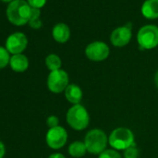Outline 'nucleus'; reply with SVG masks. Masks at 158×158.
I'll list each match as a JSON object with an SVG mask.
<instances>
[{
	"mask_svg": "<svg viewBox=\"0 0 158 158\" xmlns=\"http://www.w3.org/2000/svg\"><path fill=\"white\" fill-rule=\"evenodd\" d=\"M139 47L143 49H152L158 46V27L152 24L142 26L137 35Z\"/></svg>",
	"mask_w": 158,
	"mask_h": 158,
	"instance_id": "nucleus-5",
	"label": "nucleus"
},
{
	"mask_svg": "<svg viewBox=\"0 0 158 158\" xmlns=\"http://www.w3.org/2000/svg\"><path fill=\"white\" fill-rule=\"evenodd\" d=\"M89 114L87 109L81 104L73 105L66 114L67 124L74 130L80 131L88 127L89 124Z\"/></svg>",
	"mask_w": 158,
	"mask_h": 158,
	"instance_id": "nucleus-2",
	"label": "nucleus"
},
{
	"mask_svg": "<svg viewBox=\"0 0 158 158\" xmlns=\"http://www.w3.org/2000/svg\"><path fill=\"white\" fill-rule=\"evenodd\" d=\"M141 14L144 18L154 20L158 18V0H145L141 6Z\"/></svg>",
	"mask_w": 158,
	"mask_h": 158,
	"instance_id": "nucleus-13",
	"label": "nucleus"
},
{
	"mask_svg": "<svg viewBox=\"0 0 158 158\" xmlns=\"http://www.w3.org/2000/svg\"><path fill=\"white\" fill-rule=\"evenodd\" d=\"M71 35L70 28L65 23H57L52 29V36L54 40L58 43L63 44L66 43Z\"/></svg>",
	"mask_w": 158,
	"mask_h": 158,
	"instance_id": "nucleus-11",
	"label": "nucleus"
},
{
	"mask_svg": "<svg viewBox=\"0 0 158 158\" xmlns=\"http://www.w3.org/2000/svg\"><path fill=\"white\" fill-rule=\"evenodd\" d=\"M31 6L24 0H14L7 8V17L14 25H24L30 21Z\"/></svg>",
	"mask_w": 158,
	"mask_h": 158,
	"instance_id": "nucleus-1",
	"label": "nucleus"
},
{
	"mask_svg": "<svg viewBox=\"0 0 158 158\" xmlns=\"http://www.w3.org/2000/svg\"><path fill=\"white\" fill-rule=\"evenodd\" d=\"M27 45L28 39L26 35L21 32L11 34L6 41L7 50L13 55L22 54V52L24 51L25 48H27Z\"/></svg>",
	"mask_w": 158,
	"mask_h": 158,
	"instance_id": "nucleus-9",
	"label": "nucleus"
},
{
	"mask_svg": "<svg viewBox=\"0 0 158 158\" xmlns=\"http://www.w3.org/2000/svg\"><path fill=\"white\" fill-rule=\"evenodd\" d=\"M28 23H29L30 27H32V28H34V29H39V28H41V27H42V24H43V23H42V22H41L39 19L30 21Z\"/></svg>",
	"mask_w": 158,
	"mask_h": 158,
	"instance_id": "nucleus-23",
	"label": "nucleus"
},
{
	"mask_svg": "<svg viewBox=\"0 0 158 158\" xmlns=\"http://www.w3.org/2000/svg\"><path fill=\"white\" fill-rule=\"evenodd\" d=\"M154 83H155L156 87L158 88V71L156 72V73L154 75Z\"/></svg>",
	"mask_w": 158,
	"mask_h": 158,
	"instance_id": "nucleus-26",
	"label": "nucleus"
},
{
	"mask_svg": "<svg viewBox=\"0 0 158 158\" xmlns=\"http://www.w3.org/2000/svg\"><path fill=\"white\" fill-rule=\"evenodd\" d=\"M46 65L50 72L60 70L61 67V60L56 54H49L46 58Z\"/></svg>",
	"mask_w": 158,
	"mask_h": 158,
	"instance_id": "nucleus-16",
	"label": "nucleus"
},
{
	"mask_svg": "<svg viewBox=\"0 0 158 158\" xmlns=\"http://www.w3.org/2000/svg\"><path fill=\"white\" fill-rule=\"evenodd\" d=\"M108 142L114 150L125 151L134 145V134L129 128L117 127L110 134Z\"/></svg>",
	"mask_w": 158,
	"mask_h": 158,
	"instance_id": "nucleus-4",
	"label": "nucleus"
},
{
	"mask_svg": "<svg viewBox=\"0 0 158 158\" xmlns=\"http://www.w3.org/2000/svg\"><path fill=\"white\" fill-rule=\"evenodd\" d=\"M27 2L31 6V8H35L40 10L46 5L47 0H27Z\"/></svg>",
	"mask_w": 158,
	"mask_h": 158,
	"instance_id": "nucleus-20",
	"label": "nucleus"
},
{
	"mask_svg": "<svg viewBox=\"0 0 158 158\" xmlns=\"http://www.w3.org/2000/svg\"><path fill=\"white\" fill-rule=\"evenodd\" d=\"M108 139L104 131L99 128L89 130L86 137L84 143L87 151L92 154H101L107 146Z\"/></svg>",
	"mask_w": 158,
	"mask_h": 158,
	"instance_id": "nucleus-3",
	"label": "nucleus"
},
{
	"mask_svg": "<svg viewBox=\"0 0 158 158\" xmlns=\"http://www.w3.org/2000/svg\"><path fill=\"white\" fill-rule=\"evenodd\" d=\"M48 158H66L63 154L61 153H59V152H56V153H52L48 156Z\"/></svg>",
	"mask_w": 158,
	"mask_h": 158,
	"instance_id": "nucleus-25",
	"label": "nucleus"
},
{
	"mask_svg": "<svg viewBox=\"0 0 158 158\" xmlns=\"http://www.w3.org/2000/svg\"><path fill=\"white\" fill-rule=\"evenodd\" d=\"M48 89L52 93H61L65 91L66 88L69 86V75L64 70H57L50 72L47 80Z\"/></svg>",
	"mask_w": 158,
	"mask_h": 158,
	"instance_id": "nucleus-6",
	"label": "nucleus"
},
{
	"mask_svg": "<svg viewBox=\"0 0 158 158\" xmlns=\"http://www.w3.org/2000/svg\"><path fill=\"white\" fill-rule=\"evenodd\" d=\"M64 94L66 100L73 105L80 104V102L82 101L83 98L82 89L74 84H69V86L66 88L64 91Z\"/></svg>",
	"mask_w": 158,
	"mask_h": 158,
	"instance_id": "nucleus-12",
	"label": "nucleus"
},
{
	"mask_svg": "<svg viewBox=\"0 0 158 158\" xmlns=\"http://www.w3.org/2000/svg\"><path fill=\"white\" fill-rule=\"evenodd\" d=\"M1 1H3V2H12V1H14V0H1Z\"/></svg>",
	"mask_w": 158,
	"mask_h": 158,
	"instance_id": "nucleus-27",
	"label": "nucleus"
},
{
	"mask_svg": "<svg viewBox=\"0 0 158 158\" xmlns=\"http://www.w3.org/2000/svg\"><path fill=\"white\" fill-rule=\"evenodd\" d=\"M99 158H122V157L116 150H105L99 155Z\"/></svg>",
	"mask_w": 158,
	"mask_h": 158,
	"instance_id": "nucleus-18",
	"label": "nucleus"
},
{
	"mask_svg": "<svg viewBox=\"0 0 158 158\" xmlns=\"http://www.w3.org/2000/svg\"><path fill=\"white\" fill-rule=\"evenodd\" d=\"M10 65L11 69L17 73L25 72L29 67V60L27 57L23 54H16L10 57Z\"/></svg>",
	"mask_w": 158,
	"mask_h": 158,
	"instance_id": "nucleus-14",
	"label": "nucleus"
},
{
	"mask_svg": "<svg viewBox=\"0 0 158 158\" xmlns=\"http://www.w3.org/2000/svg\"><path fill=\"white\" fill-rule=\"evenodd\" d=\"M39 17H40V10H39V9H35V8H32V9H31V17H30V21L39 19ZM30 21H29V22H30Z\"/></svg>",
	"mask_w": 158,
	"mask_h": 158,
	"instance_id": "nucleus-22",
	"label": "nucleus"
},
{
	"mask_svg": "<svg viewBox=\"0 0 158 158\" xmlns=\"http://www.w3.org/2000/svg\"><path fill=\"white\" fill-rule=\"evenodd\" d=\"M87 148L86 145L83 141L80 140H76L72 142L69 145L68 148V152L71 156L75 157V158H80L83 157L87 153Z\"/></svg>",
	"mask_w": 158,
	"mask_h": 158,
	"instance_id": "nucleus-15",
	"label": "nucleus"
},
{
	"mask_svg": "<svg viewBox=\"0 0 158 158\" xmlns=\"http://www.w3.org/2000/svg\"><path fill=\"white\" fill-rule=\"evenodd\" d=\"M132 37L131 27L129 25H124L121 27L115 28L110 36V41L113 46L116 48H123L127 46Z\"/></svg>",
	"mask_w": 158,
	"mask_h": 158,
	"instance_id": "nucleus-10",
	"label": "nucleus"
},
{
	"mask_svg": "<svg viewBox=\"0 0 158 158\" xmlns=\"http://www.w3.org/2000/svg\"><path fill=\"white\" fill-rule=\"evenodd\" d=\"M139 157V150L133 146L126 149L124 151V158H138Z\"/></svg>",
	"mask_w": 158,
	"mask_h": 158,
	"instance_id": "nucleus-19",
	"label": "nucleus"
},
{
	"mask_svg": "<svg viewBox=\"0 0 158 158\" xmlns=\"http://www.w3.org/2000/svg\"><path fill=\"white\" fill-rule=\"evenodd\" d=\"M47 125L49 128L59 127V118L55 115H50L47 119Z\"/></svg>",
	"mask_w": 158,
	"mask_h": 158,
	"instance_id": "nucleus-21",
	"label": "nucleus"
},
{
	"mask_svg": "<svg viewBox=\"0 0 158 158\" xmlns=\"http://www.w3.org/2000/svg\"><path fill=\"white\" fill-rule=\"evenodd\" d=\"M6 152V149H5V145L4 143L0 140V158H3Z\"/></svg>",
	"mask_w": 158,
	"mask_h": 158,
	"instance_id": "nucleus-24",
	"label": "nucleus"
},
{
	"mask_svg": "<svg viewBox=\"0 0 158 158\" xmlns=\"http://www.w3.org/2000/svg\"><path fill=\"white\" fill-rule=\"evenodd\" d=\"M85 53L87 58L92 61H102L108 58L110 48L104 42L95 41L87 46Z\"/></svg>",
	"mask_w": 158,
	"mask_h": 158,
	"instance_id": "nucleus-8",
	"label": "nucleus"
},
{
	"mask_svg": "<svg viewBox=\"0 0 158 158\" xmlns=\"http://www.w3.org/2000/svg\"><path fill=\"white\" fill-rule=\"evenodd\" d=\"M68 139L67 131L62 127H56L53 128H49L46 135V141L49 148L58 150L62 148Z\"/></svg>",
	"mask_w": 158,
	"mask_h": 158,
	"instance_id": "nucleus-7",
	"label": "nucleus"
},
{
	"mask_svg": "<svg viewBox=\"0 0 158 158\" xmlns=\"http://www.w3.org/2000/svg\"><path fill=\"white\" fill-rule=\"evenodd\" d=\"M10 60V52L7 50L6 48L0 47V69L5 68Z\"/></svg>",
	"mask_w": 158,
	"mask_h": 158,
	"instance_id": "nucleus-17",
	"label": "nucleus"
}]
</instances>
